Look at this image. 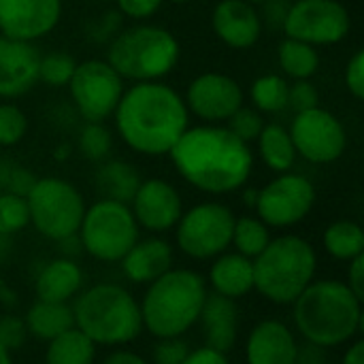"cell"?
<instances>
[{"label":"cell","instance_id":"1","mask_svg":"<svg viewBox=\"0 0 364 364\" xmlns=\"http://www.w3.org/2000/svg\"><path fill=\"white\" fill-rule=\"evenodd\" d=\"M177 173L196 190L213 196L243 190L254 171V151L226 124L188 126L168 151Z\"/></svg>","mask_w":364,"mask_h":364},{"label":"cell","instance_id":"2","mask_svg":"<svg viewBox=\"0 0 364 364\" xmlns=\"http://www.w3.org/2000/svg\"><path fill=\"white\" fill-rule=\"evenodd\" d=\"M115 132L134 154L168 156L190 126L183 96L164 81L132 83L124 90L113 113Z\"/></svg>","mask_w":364,"mask_h":364},{"label":"cell","instance_id":"3","mask_svg":"<svg viewBox=\"0 0 364 364\" xmlns=\"http://www.w3.org/2000/svg\"><path fill=\"white\" fill-rule=\"evenodd\" d=\"M292 305L296 331L314 346H343L363 328V303L343 282H311Z\"/></svg>","mask_w":364,"mask_h":364},{"label":"cell","instance_id":"4","mask_svg":"<svg viewBox=\"0 0 364 364\" xmlns=\"http://www.w3.org/2000/svg\"><path fill=\"white\" fill-rule=\"evenodd\" d=\"M181 58L177 36L156 23L136 21L122 28L107 47V62L124 81H162L168 77Z\"/></svg>","mask_w":364,"mask_h":364},{"label":"cell","instance_id":"5","mask_svg":"<svg viewBox=\"0 0 364 364\" xmlns=\"http://www.w3.org/2000/svg\"><path fill=\"white\" fill-rule=\"evenodd\" d=\"M207 299L205 279L190 269H171L149 284L141 303L143 326L158 339L181 337L200 316Z\"/></svg>","mask_w":364,"mask_h":364},{"label":"cell","instance_id":"6","mask_svg":"<svg viewBox=\"0 0 364 364\" xmlns=\"http://www.w3.org/2000/svg\"><path fill=\"white\" fill-rule=\"evenodd\" d=\"M75 328L94 346H126L143 331L141 305L117 284H96L85 290L73 309Z\"/></svg>","mask_w":364,"mask_h":364},{"label":"cell","instance_id":"7","mask_svg":"<svg viewBox=\"0 0 364 364\" xmlns=\"http://www.w3.org/2000/svg\"><path fill=\"white\" fill-rule=\"evenodd\" d=\"M254 288L275 305H292L314 282L318 256L309 241L296 235H282L252 260Z\"/></svg>","mask_w":364,"mask_h":364},{"label":"cell","instance_id":"8","mask_svg":"<svg viewBox=\"0 0 364 364\" xmlns=\"http://www.w3.org/2000/svg\"><path fill=\"white\" fill-rule=\"evenodd\" d=\"M83 252L100 262H119L139 241V224L126 203L100 198L85 207L79 232Z\"/></svg>","mask_w":364,"mask_h":364},{"label":"cell","instance_id":"9","mask_svg":"<svg viewBox=\"0 0 364 364\" xmlns=\"http://www.w3.org/2000/svg\"><path fill=\"white\" fill-rule=\"evenodd\" d=\"M30 224L47 239L62 241L79 232L85 200L66 179L41 177L26 196Z\"/></svg>","mask_w":364,"mask_h":364},{"label":"cell","instance_id":"10","mask_svg":"<svg viewBox=\"0 0 364 364\" xmlns=\"http://www.w3.org/2000/svg\"><path fill=\"white\" fill-rule=\"evenodd\" d=\"M235 213L224 203H200L183 211L177 222V247L196 260L224 254L232 241Z\"/></svg>","mask_w":364,"mask_h":364},{"label":"cell","instance_id":"11","mask_svg":"<svg viewBox=\"0 0 364 364\" xmlns=\"http://www.w3.org/2000/svg\"><path fill=\"white\" fill-rule=\"evenodd\" d=\"M66 87L77 113L85 122H105L113 117L126 90V81L107 60L92 58L77 62Z\"/></svg>","mask_w":364,"mask_h":364},{"label":"cell","instance_id":"12","mask_svg":"<svg viewBox=\"0 0 364 364\" xmlns=\"http://www.w3.org/2000/svg\"><path fill=\"white\" fill-rule=\"evenodd\" d=\"M350 28L352 17L341 0H294L282 32L314 47H328L341 43Z\"/></svg>","mask_w":364,"mask_h":364},{"label":"cell","instance_id":"13","mask_svg":"<svg viewBox=\"0 0 364 364\" xmlns=\"http://www.w3.org/2000/svg\"><path fill=\"white\" fill-rule=\"evenodd\" d=\"M316 205L314 183L299 173H279L258 190L256 218L269 228H290L303 222Z\"/></svg>","mask_w":364,"mask_h":364},{"label":"cell","instance_id":"14","mask_svg":"<svg viewBox=\"0 0 364 364\" xmlns=\"http://www.w3.org/2000/svg\"><path fill=\"white\" fill-rule=\"evenodd\" d=\"M288 130L296 156L311 164H333L348 149V132L343 122L324 107L296 113Z\"/></svg>","mask_w":364,"mask_h":364},{"label":"cell","instance_id":"15","mask_svg":"<svg viewBox=\"0 0 364 364\" xmlns=\"http://www.w3.org/2000/svg\"><path fill=\"white\" fill-rule=\"evenodd\" d=\"M183 102L188 113L200 119V124H226L232 113L243 107L245 92L235 77L211 70L188 83Z\"/></svg>","mask_w":364,"mask_h":364},{"label":"cell","instance_id":"16","mask_svg":"<svg viewBox=\"0 0 364 364\" xmlns=\"http://www.w3.org/2000/svg\"><path fill=\"white\" fill-rule=\"evenodd\" d=\"M62 0H0V36L36 43L55 30Z\"/></svg>","mask_w":364,"mask_h":364},{"label":"cell","instance_id":"17","mask_svg":"<svg viewBox=\"0 0 364 364\" xmlns=\"http://www.w3.org/2000/svg\"><path fill=\"white\" fill-rule=\"evenodd\" d=\"M128 207L139 228H145L149 232L173 230L183 213V203L177 188L160 177L141 181Z\"/></svg>","mask_w":364,"mask_h":364},{"label":"cell","instance_id":"18","mask_svg":"<svg viewBox=\"0 0 364 364\" xmlns=\"http://www.w3.org/2000/svg\"><path fill=\"white\" fill-rule=\"evenodd\" d=\"M41 51L34 43L0 36V98L15 100L38 83Z\"/></svg>","mask_w":364,"mask_h":364},{"label":"cell","instance_id":"19","mask_svg":"<svg viewBox=\"0 0 364 364\" xmlns=\"http://www.w3.org/2000/svg\"><path fill=\"white\" fill-rule=\"evenodd\" d=\"M215 36L230 49H250L262 36V19L252 0H220L211 13Z\"/></svg>","mask_w":364,"mask_h":364},{"label":"cell","instance_id":"20","mask_svg":"<svg viewBox=\"0 0 364 364\" xmlns=\"http://www.w3.org/2000/svg\"><path fill=\"white\" fill-rule=\"evenodd\" d=\"M296 339L279 320H264L247 337V364H296Z\"/></svg>","mask_w":364,"mask_h":364},{"label":"cell","instance_id":"21","mask_svg":"<svg viewBox=\"0 0 364 364\" xmlns=\"http://www.w3.org/2000/svg\"><path fill=\"white\" fill-rule=\"evenodd\" d=\"M198 322L203 326V337L207 348L228 354L237 343L239 333V307L235 299L222 294H207Z\"/></svg>","mask_w":364,"mask_h":364},{"label":"cell","instance_id":"22","mask_svg":"<svg viewBox=\"0 0 364 364\" xmlns=\"http://www.w3.org/2000/svg\"><path fill=\"white\" fill-rule=\"evenodd\" d=\"M119 262L130 282L151 284L173 269V247L164 239H139Z\"/></svg>","mask_w":364,"mask_h":364},{"label":"cell","instance_id":"23","mask_svg":"<svg viewBox=\"0 0 364 364\" xmlns=\"http://www.w3.org/2000/svg\"><path fill=\"white\" fill-rule=\"evenodd\" d=\"M83 286V271L70 258H55L47 262L36 282L34 292L38 301L47 303H66L73 299Z\"/></svg>","mask_w":364,"mask_h":364},{"label":"cell","instance_id":"24","mask_svg":"<svg viewBox=\"0 0 364 364\" xmlns=\"http://www.w3.org/2000/svg\"><path fill=\"white\" fill-rule=\"evenodd\" d=\"M209 282L215 294L241 299L254 290V262L241 254H220L211 264Z\"/></svg>","mask_w":364,"mask_h":364},{"label":"cell","instance_id":"25","mask_svg":"<svg viewBox=\"0 0 364 364\" xmlns=\"http://www.w3.org/2000/svg\"><path fill=\"white\" fill-rule=\"evenodd\" d=\"M141 175L134 164L126 160H102L96 171V188L102 198L130 205L136 188L141 186Z\"/></svg>","mask_w":364,"mask_h":364},{"label":"cell","instance_id":"26","mask_svg":"<svg viewBox=\"0 0 364 364\" xmlns=\"http://www.w3.org/2000/svg\"><path fill=\"white\" fill-rule=\"evenodd\" d=\"M260 160L273 173H288L296 164V149L290 136V130L282 124H264L260 136L256 139Z\"/></svg>","mask_w":364,"mask_h":364},{"label":"cell","instance_id":"27","mask_svg":"<svg viewBox=\"0 0 364 364\" xmlns=\"http://www.w3.org/2000/svg\"><path fill=\"white\" fill-rule=\"evenodd\" d=\"M75 326L73 309L66 303L36 301L26 314V328L41 341H51Z\"/></svg>","mask_w":364,"mask_h":364},{"label":"cell","instance_id":"28","mask_svg":"<svg viewBox=\"0 0 364 364\" xmlns=\"http://www.w3.org/2000/svg\"><path fill=\"white\" fill-rule=\"evenodd\" d=\"M277 62L282 73L292 81H296V79H311L320 70L322 60L318 47L286 36L277 47Z\"/></svg>","mask_w":364,"mask_h":364},{"label":"cell","instance_id":"29","mask_svg":"<svg viewBox=\"0 0 364 364\" xmlns=\"http://www.w3.org/2000/svg\"><path fill=\"white\" fill-rule=\"evenodd\" d=\"M96 358V346L79 331L70 328L49 341L45 364H92Z\"/></svg>","mask_w":364,"mask_h":364},{"label":"cell","instance_id":"30","mask_svg":"<svg viewBox=\"0 0 364 364\" xmlns=\"http://www.w3.org/2000/svg\"><path fill=\"white\" fill-rule=\"evenodd\" d=\"M324 250L337 260H354L356 256L364 254V230L360 224L352 220L333 222L322 237Z\"/></svg>","mask_w":364,"mask_h":364},{"label":"cell","instance_id":"31","mask_svg":"<svg viewBox=\"0 0 364 364\" xmlns=\"http://www.w3.org/2000/svg\"><path fill=\"white\" fill-rule=\"evenodd\" d=\"M288 79L277 73H267L254 79L250 85V100L262 115L282 113L288 109Z\"/></svg>","mask_w":364,"mask_h":364},{"label":"cell","instance_id":"32","mask_svg":"<svg viewBox=\"0 0 364 364\" xmlns=\"http://www.w3.org/2000/svg\"><path fill=\"white\" fill-rule=\"evenodd\" d=\"M271 241V232L269 226L264 222H260L254 215H243L235 220V228H232V245L237 247V254L245 256V258H256Z\"/></svg>","mask_w":364,"mask_h":364},{"label":"cell","instance_id":"33","mask_svg":"<svg viewBox=\"0 0 364 364\" xmlns=\"http://www.w3.org/2000/svg\"><path fill=\"white\" fill-rule=\"evenodd\" d=\"M113 147V132L105 126V122H85L77 136L79 154L90 162L107 160Z\"/></svg>","mask_w":364,"mask_h":364},{"label":"cell","instance_id":"34","mask_svg":"<svg viewBox=\"0 0 364 364\" xmlns=\"http://www.w3.org/2000/svg\"><path fill=\"white\" fill-rule=\"evenodd\" d=\"M77 60L66 51H49L41 55L38 62V81H43L47 87H66L73 73H75Z\"/></svg>","mask_w":364,"mask_h":364},{"label":"cell","instance_id":"35","mask_svg":"<svg viewBox=\"0 0 364 364\" xmlns=\"http://www.w3.org/2000/svg\"><path fill=\"white\" fill-rule=\"evenodd\" d=\"M30 224L28 205L23 196L0 192V237H11Z\"/></svg>","mask_w":364,"mask_h":364},{"label":"cell","instance_id":"36","mask_svg":"<svg viewBox=\"0 0 364 364\" xmlns=\"http://www.w3.org/2000/svg\"><path fill=\"white\" fill-rule=\"evenodd\" d=\"M28 132V115L15 102H0V147L19 145Z\"/></svg>","mask_w":364,"mask_h":364},{"label":"cell","instance_id":"37","mask_svg":"<svg viewBox=\"0 0 364 364\" xmlns=\"http://www.w3.org/2000/svg\"><path fill=\"white\" fill-rule=\"evenodd\" d=\"M264 115L260 113V111H256L254 107H239L235 113H232V117L226 122V128L235 134V136H239L243 143H256V139L260 136V132H262V128H264Z\"/></svg>","mask_w":364,"mask_h":364},{"label":"cell","instance_id":"38","mask_svg":"<svg viewBox=\"0 0 364 364\" xmlns=\"http://www.w3.org/2000/svg\"><path fill=\"white\" fill-rule=\"evenodd\" d=\"M320 107V92L311 79H296L288 85V109L294 113Z\"/></svg>","mask_w":364,"mask_h":364},{"label":"cell","instance_id":"39","mask_svg":"<svg viewBox=\"0 0 364 364\" xmlns=\"http://www.w3.org/2000/svg\"><path fill=\"white\" fill-rule=\"evenodd\" d=\"M190 352V346L181 337H166L154 346V364H179Z\"/></svg>","mask_w":364,"mask_h":364},{"label":"cell","instance_id":"40","mask_svg":"<svg viewBox=\"0 0 364 364\" xmlns=\"http://www.w3.org/2000/svg\"><path fill=\"white\" fill-rule=\"evenodd\" d=\"M28 337L26 322L17 316H4L0 318V346L6 352H15L23 346Z\"/></svg>","mask_w":364,"mask_h":364},{"label":"cell","instance_id":"41","mask_svg":"<svg viewBox=\"0 0 364 364\" xmlns=\"http://www.w3.org/2000/svg\"><path fill=\"white\" fill-rule=\"evenodd\" d=\"M164 0H115L117 4V13L126 19L132 21H147L151 19Z\"/></svg>","mask_w":364,"mask_h":364},{"label":"cell","instance_id":"42","mask_svg":"<svg viewBox=\"0 0 364 364\" xmlns=\"http://www.w3.org/2000/svg\"><path fill=\"white\" fill-rule=\"evenodd\" d=\"M346 87L348 92L356 98L363 100L364 98V51L358 49L346 64Z\"/></svg>","mask_w":364,"mask_h":364},{"label":"cell","instance_id":"43","mask_svg":"<svg viewBox=\"0 0 364 364\" xmlns=\"http://www.w3.org/2000/svg\"><path fill=\"white\" fill-rule=\"evenodd\" d=\"M290 4V0H262V9L258 11L262 26H269L271 30H282Z\"/></svg>","mask_w":364,"mask_h":364},{"label":"cell","instance_id":"44","mask_svg":"<svg viewBox=\"0 0 364 364\" xmlns=\"http://www.w3.org/2000/svg\"><path fill=\"white\" fill-rule=\"evenodd\" d=\"M354 296L363 303L364 301V254L356 256L354 260H350V269H348V284H346Z\"/></svg>","mask_w":364,"mask_h":364},{"label":"cell","instance_id":"45","mask_svg":"<svg viewBox=\"0 0 364 364\" xmlns=\"http://www.w3.org/2000/svg\"><path fill=\"white\" fill-rule=\"evenodd\" d=\"M179 364H230L226 354L215 352L211 348H200V350H192Z\"/></svg>","mask_w":364,"mask_h":364},{"label":"cell","instance_id":"46","mask_svg":"<svg viewBox=\"0 0 364 364\" xmlns=\"http://www.w3.org/2000/svg\"><path fill=\"white\" fill-rule=\"evenodd\" d=\"M326 348L314 346V343H305L296 348V364H326Z\"/></svg>","mask_w":364,"mask_h":364},{"label":"cell","instance_id":"47","mask_svg":"<svg viewBox=\"0 0 364 364\" xmlns=\"http://www.w3.org/2000/svg\"><path fill=\"white\" fill-rule=\"evenodd\" d=\"M102 364H149L143 356L130 352V350H115L111 352Z\"/></svg>","mask_w":364,"mask_h":364},{"label":"cell","instance_id":"48","mask_svg":"<svg viewBox=\"0 0 364 364\" xmlns=\"http://www.w3.org/2000/svg\"><path fill=\"white\" fill-rule=\"evenodd\" d=\"M341 364H364V341H356L343 356V363Z\"/></svg>","mask_w":364,"mask_h":364},{"label":"cell","instance_id":"49","mask_svg":"<svg viewBox=\"0 0 364 364\" xmlns=\"http://www.w3.org/2000/svg\"><path fill=\"white\" fill-rule=\"evenodd\" d=\"M256 198H258V188H245L243 190V203L247 205V207H256Z\"/></svg>","mask_w":364,"mask_h":364},{"label":"cell","instance_id":"50","mask_svg":"<svg viewBox=\"0 0 364 364\" xmlns=\"http://www.w3.org/2000/svg\"><path fill=\"white\" fill-rule=\"evenodd\" d=\"M0 296H2V299H0L2 303H9V305H15V294H13V292H11L9 288L4 290V286H2V282H0Z\"/></svg>","mask_w":364,"mask_h":364},{"label":"cell","instance_id":"51","mask_svg":"<svg viewBox=\"0 0 364 364\" xmlns=\"http://www.w3.org/2000/svg\"><path fill=\"white\" fill-rule=\"evenodd\" d=\"M0 364H13V360H11V352H6L2 346H0Z\"/></svg>","mask_w":364,"mask_h":364},{"label":"cell","instance_id":"52","mask_svg":"<svg viewBox=\"0 0 364 364\" xmlns=\"http://www.w3.org/2000/svg\"><path fill=\"white\" fill-rule=\"evenodd\" d=\"M68 145H62L60 149H55V160H66L68 158Z\"/></svg>","mask_w":364,"mask_h":364},{"label":"cell","instance_id":"53","mask_svg":"<svg viewBox=\"0 0 364 364\" xmlns=\"http://www.w3.org/2000/svg\"><path fill=\"white\" fill-rule=\"evenodd\" d=\"M168 2H173V4H188L190 0H168Z\"/></svg>","mask_w":364,"mask_h":364},{"label":"cell","instance_id":"54","mask_svg":"<svg viewBox=\"0 0 364 364\" xmlns=\"http://www.w3.org/2000/svg\"><path fill=\"white\" fill-rule=\"evenodd\" d=\"M252 2H254V0H252ZM256 2H262V0H256Z\"/></svg>","mask_w":364,"mask_h":364}]
</instances>
